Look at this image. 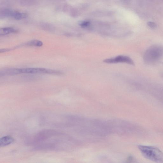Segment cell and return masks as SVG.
Returning <instances> with one entry per match:
<instances>
[{"mask_svg":"<svg viewBox=\"0 0 163 163\" xmlns=\"http://www.w3.org/2000/svg\"><path fill=\"white\" fill-rule=\"evenodd\" d=\"M70 140L64 134L46 130L39 133L30 140L37 150H59L65 147Z\"/></svg>","mask_w":163,"mask_h":163,"instance_id":"6da1fadb","label":"cell"},{"mask_svg":"<svg viewBox=\"0 0 163 163\" xmlns=\"http://www.w3.org/2000/svg\"><path fill=\"white\" fill-rule=\"evenodd\" d=\"M138 149L146 159L157 162H163V153L154 146L139 145Z\"/></svg>","mask_w":163,"mask_h":163,"instance_id":"7a4b0ae2","label":"cell"},{"mask_svg":"<svg viewBox=\"0 0 163 163\" xmlns=\"http://www.w3.org/2000/svg\"><path fill=\"white\" fill-rule=\"evenodd\" d=\"M163 57V47L154 46L148 49L145 52L144 59L148 64L156 63Z\"/></svg>","mask_w":163,"mask_h":163,"instance_id":"3957f363","label":"cell"},{"mask_svg":"<svg viewBox=\"0 0 163 163\" xmlns=\"http://www.w3.org/2000/svg\"><path fill=\"white\" fill-rule=\"evenodd\" d=\"M20 74H48L60 75L62 73L59 71L44 68H20Z\"/></svg>","mask_w":163,"mask_h":163,"instance_id":"277c9868","label":"cell"},{"mask_svg":"<svg viewBox=\"0 0 163 163\" xmlns=\"http://www.w3.org/2000/svg\"><path fill=\"white\" fill-rule=\"evenodd\" d=\"M3 14L5 16L12 17L17 20H20L26 18L27 16L26 13L9 9H5L3 11Z\"/></svg>","mask_w":163,"mask_h":163,"instance_id":"5b68a950","label":"cell"},{"mask_svg":"<svg viewBox=\"0 0 163 163\" xmlns=\"http://www.w3.org/2000/svg\"><path fill=\"white\" fill-rule=\"evenodd\" d=\"M104 61L107 63H125L131 65L134 64L132 60L130 58L122 55H120L114 58L105 60Z\"/></svg>","mask_w":163,"mask_h":163,"instance_id":"8992f818","label":"cell"},{"mask_svg":"<svg viewBox=\"0 0 163 163\" xmlns=\"http://www.w3.org/2000/svg\"><path fill=\"white\" fill-rule=\"evenodd\" d=\"M20 74V68H8L3 69L0 71V76H4Z\"/></svg>","mask_w":163,"mask_h":163,"instance_id":"52a82bcc","label":"cell"},{"mask_svg":"<svg viewBox=\"0 0 163 163\" xmlns=\"http://www.w3.org/2000/svg\"><path fill=\"white\" fill-rule=\"evenodd\" d=\"M14 139L10 136H4L0 139V146L1 147H4L12 143Z\"/></svg>","mask_w":163,"mask_h":163,"instance_id":"ba28073f","label":"cell"},{"mask_svg":"<svg viewBox=\"0 0 163 163\" xmlns=\"http://www.w3.org/2000/svg\"><path fill=\"white\" fill-rule=\"evenodd\" d=\"M18 32V30L13 27H7L1 28L0 30V35L4 36Z\"/></svg>","mask_w":163,"mask_h":163,"instance_id":"9c48e42d","label":"cell"},{"mask_svg":"<svg viewBox=\"0 0 163 163\" xmlns=\"http://www.w3.org/2000/svg\"><path fill=\"white\" fill-rule=\"evenodd\" d=\"M43 43L41 41L33 40L27 42L26 45L28 46L40 47L43 45Z\"/></svg>","mask_w":163,"mask_h":163,"instance_id":"30bf717a","label":"cell"},{"mask_svg":"<svg viewBox=\"0 0 163 163\" xmlns=\"http://www.w3.org/2000/svg\"><path fill=\"white\" fill-rule=\"evenodd\" d=\"M79 24L82 27L85 28L88 27L90 23L88 21L84 20L80 21Z\"/></svg>","mask_w":163,"mask_h":163,"instance_id":"8fae6325","label":"cell"},{"mask_svg":"<svg viewBox=\"0 0 163 163\" xmlns=\"http://www.w3.org/2000/svg\"><path fill=\"white\" fill-rule=\"evenodd\" d=\"M148 25L152 29H155L157 27V25L155 22L152 21H149L147 23Z\"/></svg>","mask_w":163,"mask_h":163,"instance_id":"7c38bea8","label":"cell"}]
</instances>
